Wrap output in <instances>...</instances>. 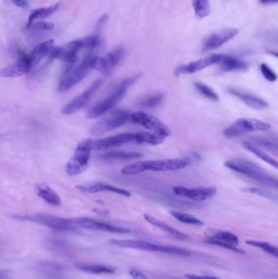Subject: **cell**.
Returning <instances> with one entry per match:
<instances>
[{"mask_svg": "<svg viewBox=\"0 0 278 279\" xmlns=\"http://www.w3.org/2000/svg\"><path fill=\"white\" fill-rule=\"evenodd\" d=\"M168 135L161 132H127L118 134L101 140H91L92 151H102L107 149L119 147L127 143H139V144H161Z\"/></svg>", "mask_w": 278, "mask_h": 279, "instance_id": "obj_1", "label": "cell"}, {"mask_svg": "<svg viewBox=\"0 0 278 279\" xmlns=\"http://www.w3.org/2000/svg\"><path fill=\"white\" fill-rule=\"evenodd\" d=\"M100 58L95 54H87L78 64L69 65L59 84V92H66L84 80L91 71L97 69Z\"/></svg>", "mask_w": 278, "mask_h": 279, "instance_id": "obj_2", "label": "cell"}, {"mask_svg": "<svg viewBox=\"0 0 278 279\" xmlns=\"http://www.w3.org/2000/svg\"><path fill=\"white\" fill-rule=\"evenodd\" d=\"M224 167L233 172L247 176L261 185L278 188V179L267 174L256 163L244 159H232L224 163Z\"/></svg>", "mask_w": 278, "mask_h": 279, "instance_id": "obj_3", "label": "cell"}, {"mask_svg": "<svg viewBox=\"0 0 278 279\" xmlns=\"http://www.w3.org/2000/svg\"><path fill=\"white\" fill-rule=\"evenodd\" d=\"M189 163L186 159H162L151 161H140L132 163L122 169V174L136 175L146 171L153 172H174L187 168Z\"/></svg>", "mask_w": 278, "mask_h": 279, "instance_id": "obj_4", "label": "cell"}, {"mask_svg": "<svg viewBox=\"0 0 278 279\" xmlns=\"http://www.w3.org/2000/svg\"><path fill=\"white\" fill-rule=\"evenodd\" d=\"M140 76V74H136L135 76H130L123 80L112 93H110L108 97L99 101L91 108L88 113V118H96L102 116L112 110L125 97L130 87H132L136 82L138 81Z\"/></svg>", "mask_w": 278, "mask_h": 279, "instance_id": "obj_5", "label": "cell"}, {"mask_svg": "<svg viewBox=\"0 0 278 279\" xmlns=\"http://www.w3.org/2000/svg\"><path fill=\"white\" fill-rule=\"evenodd\" d=\"M110 244L115 246V247H122V248L154 251V252L174 255V256H189L191 255L190 251L180 248V247L155 244V243L147 242V241L133 240V239H111L110 240Z\"/></svg>", "mask_w": 278, "mask_h": 279, "instance_id": "obj_6", "label": "cell"}, {"mask_svg": "<svg viewBox=\"0 0 278 279\" xmlns=\"http://www.w3.org/2000/svg\"><path fill=\"white\" fill-rule=\"evenodd\" d=\"M91 140H83L76 146L71 159L65 167V171L69 176H75L84 172L88 167L89 159L91 156Z\"/></svg>", "mask_w": 278, "mask_h": 279, "instance_id": "obj_7", "label": "cell"}, {"mask_svg": "<svg viewBox=\"0 0 278 279\" xmlns=\"http://www.w3.org/2000/svg\"><path fill=\"white\" fill-rule=\"evenodd\" d=\"M271 129L268 122L256 118H242L237 119L224 130V135L227 138L239 137L241 135L254 131H267Z\"/></svg>", "mask_w": 278, "mask_h": 279, "instance_id": "obj_8", "label": "cell"}, {"mask_svg": "<svg viewBox=\"0 0 278 279\" xmlns=\"http://www.w3.org/2000/svg\"><path fill=\"white\" fill-rule=\"evenodd\" d=\"M131 112L124 110L112 111L106 118L97 122L91 129V134L100 135L122 127L132 119Z\"/></svg>", "mask_w": 278, "mask_h": 279, "instance_id": "obj_9", "label": "cell"}, {"mask_svg": "<svg viewBox=\"0 0 278 279\" xmlns=\"http://www.w3.org/2000/svg\"><path fill=\"white\" fill-rule=\"evenodd\" d=\"M73 230L84 229L93 231H103V232L114 233V234H126L131 233V230L127 228L119 227L110 224L104 223L101 221L86 218V217H76L70 218Z\"/></svg>", "mask_w": 278, "mask_h": 279, "instance_id": "obj_10", "label": "cell"}, {"mask_svg": "<svg viewBox=\"0 0 278 279\" xmlns=\"http://www.w3.org/2000/svg\"><path fill=\"white\" fill-rule=\"evenodd\" d=\"M103 80H97L93 82L91 86L88 87L83 93L74 97L73 100L69 101V103L65 105L61 110V113L65 115L75 114L76 112L82 110L87 104L90 102V100L92 98L93 96L97 93V91L101 88Z\"/></svg>", "mask_w": 278, "mask_h": 279, "instance_id": "obj_11", "label": "cell"}, {"mask_svg": "<svg viewBox=\"0 0 278 279\" xmlns=\"http://www.w3.org/2000/svg\"><path fill=\"white\" fill-rule=\"evenodd\" d=\"M224 56V54H210L203 58L177 66L174 69V74L175 76H179L180 75H191V74L196 73L198 71L205 69L212 64H220Z\"/></svg>", "mask_w": 278, "mask_h": 279, "instance_id": "obj_12", "label": "cell"}, {"mask_svg": "<svg viewBox=\"0 0 278 279\" xmlns=\"http://www.w3.org/2000/svg\"><path fill=\"white\" fill-rule=\"evenodd\" d=\"M175 194L182 198L203 202L214 198L217 193V189L215 187H197V188H187L183 186H175L173 188Z\"/></svg>", "mask_w": 278, "mask_h": 279, "instance_id": "obj_13", "label": "cell"}, {"mask_svg": "<svg viewBox=\"0 0 278 279\" xmlns=\"http://www.w3.org/2000/svg\"><path fill=\"white\" fill-rule=\"evenodd\" d=\"M132 122L136 124L141 125L145 128L150 130L153 132H161L170 135V130L166 125L164 124L159 118L153 116L151 114L143 111H137L132 114Z\"/></svg>", "mask_w": 278, "mask_h": 279, "instance_id": "obj_14", "label": "cell"}, {"mask_svg": "<svg viewBox=\"0 0 278 279\" xmlns=\"http://www.w3.org/2000/svg\"><path fill=\"white\" fill-rule=\"evenodd\" d=\"M237 34L238 30L235 28L224 29L219 32L214 33L203 43V52H211L220 48L229 41L232 40Z\"/></svg>", "mask_w": 278, "mask_h": 279, "instance_id": "obj_15", "label": "cell"}, {"mask_svg": "<svg viewBox=\"0 0 278 279\" xmlns=\"http://www.w3.org/2000/svg\"><path fill=\"white\" fill-rule=\"evenodd\" d=\"M26 219L43 224L44 226L53 228L55 230H63V231L73 230L70 218L65 219L62 217L48 215V214H35V215L27 216L26 217Z\"/></svg>", "mask_w": 278, "mask_h": 279, "instance_id": "obj_16", "label": "cell"}, {"mask_svg": "<svg viewBox=\"0 0 278 279\" xmlns=\"http://www.w3.org/2000/svg\"><path fill=\"white\" fill-rule=\"evenodd\" d=\"M125 56V50L119 47L106 54V56L100 58L97 64V69L106 76L112 73L117 65L120 63Z\"/></svg>", "mask_w": 278, "mask_h": 279, "instance_id": "obj_17", "label": "cell"}, {"mask_svg": "<svg viewBox=\"0 0 278 279\" xmlns=\"http://www.w3.org/2000/svg\"><path fill=\"white\" fill-rule=\"evenodd\" d=\"M32 69L28 55L22 53L17 60L1 71V76L5 78H18L25 76Z\"/></svg>", "mask_w": 278, "mask_h": 279, "instance_id": "obj_18", "label": "cell"}, {"mask_svg": "<svg viewBox=\"0 0 278 279\" xmlns=\"http://www.w3.org/2000/svg\"><path fill=\"white\" fill-rule=\"evenodd\" d=\"M76 189L82 193H97L105 191L116 193V194L125 196V197L131 196V193L127 189H121V188H118L114 185L102 182H94L91 183V184H86V185H77Z\"/></svg>", "mask_w": 278, "mask_h": 279, "instance_id": "obj_19", "label": "cell"}, {"mask_svg": "<svg viewBox=\"0 0 278 279\" xmlns=\"http://www.w3.org/2000/svg\"><path fill=\"white\" fill-rule=\"evenodd\" d=\"M55 42L52 39L43 41L42 43L37 44L31 53L29 54L28 57L31 68H35L36 65L41 62L43 59L49 56L52 50L54 49Z\"/></svg>", "mask_w": 278, "mask_h": 279, "instance_id": "obj_20", "label": "cell"}, {"mask_svg": "<svg viewBox=\"0 0 278 279\" xmlns=\"http://www.w3.org/2000/svg\"><path fill=\"white\" fill-rule=\"evenodd\" d=\"M229 92L230 94L237 97V99H239L245 105H247L248 107L254 109V110H264L269 108V104L260 97L242 93L241 91L237 90L234 88H230Z\"/></svg>", "mask_w": 278, "mask_h": 279, "instance_id": "obj_21", "label": "cell"}, {"mask_svg": "<svg viewBox=\"0 0 278 279\" xmlns=\"http://www.w3.org/2000/svg\"><path fill=\"white\" fill-rule=\"evenodd\" d=\"M144 218L148 223L150 224L154 227L159 229L163 232L168 234L170 236L173 237L174 239H178L180 241H186L189 239V236L184 233L180 232L179 230H175L174 228L169 226L167 224L164 223L163 221H160V220L157 219L153 216L149 215V214H145L144 215Z\"/></svg>", "mask_w": 278, "mask_h": 279, "instance_id": "obj_22", "label": "cell"}, {"mask_svg": "<svg viewBox=\"0 0 278 279\" xmlns=\"http://www.w3.org/2000/svg\"><path fill=\"white\" fill-rule=\"evenodd\" d=\"M205 236L207 240L219 241L237 247L239 244V239L237 235L229 231H223L216 229H208L206 230Z\"/></svg>", "mask_w": 278, "mask_h": 279, "instance_id": "obj_23", "label": "cell"}, {"mask_svg": "<svg viewBox=\"0 0 278 279\" xmlns=\"http://www.w3.org/2000/svg\"><path fill=\"white\" fill-rule=\"evenodd\" d=\"M35 193L39 198L52 206H60L61 204V197L58 193L46 184H38L35 188Z\"/></svg>", "mask_w": 278, "mask_h": 279, "instance_id": "obj_24", "label": "cell"}, {"mask_svg": "<svg viewBox=\"0 0 278 279\" xmlns=\"http://www.w3.org/2000/svg\"><path fill=\"white\" fill-rule=\"evenodd\" d=\"M250 142L260 149L261 151L278 156V143L276 139H269L261 135H255L250 138Z\"/></svg>", "mask_w": 278, "mask_h": 279, "instance_id": "obj_25", "label": "cell"}, {"mask_svg": "<svg viewBox=\"0 0 278 279\" xmlns=\"http://www.w3.org/2000/svg\"><path fill=\"white\" fill-rule=\"evenodd\" d=\"M219 64L220 65V69L224 72L244 71L248 69L247 63L241 59L228 55H224V58Z\"/></svg>", "mask_w": 278, "mask_h": 279, "instance_id": "obj_26", "label": "cell"}, {"mask_svg": "<svg viewBox=\"0 0 278 279\" xmlns=\"http://www.w3.org/2000/svg\"><path fill=\"white\" fill-rule=\"evenodd\" d=\"M60 6H61V3H57L56 5H52L48 8L35 9L29 17L27 27L29 28L34 22H37V21H42L43 19L49 18L50 16L54 14L60 9Z\"/></svg>", "mask_w": 278, "mask_h": 279, "instance_id": "obj_27", "label": "cell"}, {"mask_svg": "<svg viewBox=\"0 0 278 279\" xmlns=\"http://www.w3.org/2000/svg\"><path fill=\"white\" fill-rule=\"evenodd\" d=\"M143 157L141 153L131 152V151H111L103 155H100V159L108 161H117V160H131V159H140Z\"/></svg>", "mask_w": 278, "mask_h": 279, "instance_id": "obj_28", "label": "cell"}, {"mask_svg": "<svg viewBox=\"0 0 278 279\" xmlns=\"http://www.w3.org/2000/svg\"><path fill=\"white\" fill-rule=\"evenodd\" d=\"M242 146H244V148H246L247 151L252 153L253 155H255L256 157L259 158L263 162H265L267 164L272 166V168L278 170V161L272 159L270 155H267V153L261 151L260 149L253 145L251 142H249V141H245V142H242Z\"/></svg>", "mask_w": 278, "mask_h": 279, "instance_id": "obj_29", "label": "cell"}, {"mask_svg": "<svg viewBox=\"0 0 278 279\" xmlns=\"http://www.w3.org/2000/svg\"><path fill=\"white\" fill-rule=\"evenodd\" d=\"M78 268L80 270L86 272V273H92V274H103V273H114L115 272V268L108 265L97 264H79Z\"/></svg>", "mask_w": 278, "mask_h": 279, "instance_id": "obj_30", "label": "cell"}, {"mask_svg": "<svg viewBox=\"0 0 278 279\" xmlns=\"http://www.w3.org/2000/svg\"><path fill=\"white\" fill-rule=\"evenodd\" d=\"M192 5L197 18L203 19L210 15L211 13L210 0H193Z\"/></svg>", "mask_w": 278, "mask_h": 279, "instance_id": "obj_31", "label": "cell"}, {"mask_svg": "<svg viewBox=\"0 0 278 279\" xmlns=\"http://www.w3.org/2000/svg\"><path fill=\"white\" fill-rule=\"evenodd\" d=\"M170 215L172 216L175 220L181 222L186 225H190V226H203V221H201L196 217L189 214V213H181V212H177V211H171Z\"/></svg>", "mask_w": 278, "mask_h": 279, "instance_id": "obj_32", "label": "cell"}, {"mask_svg": "<svg viewBox=\"0 0 278 279\" xmlns=\"http://www.w3.org/2000/svg\"><path fill=\"white\" fill-rule=\"evenodd\" d=\"M242 192L246 193H251L254 195L260 196L263 198H267L271 200L272 202L278 203V194L277 193L270 192L266 189H261L259 187H246L242 189Z\"/></svg>", "mask_w": 278, "mask_h": 279, "instance_id": "obj_33", "label": "cell"}, {"mask_svg": "<svg viewBox=\"0 0 278 279\" xmlns=\"http://www.w3.org/2000/svg\"><path fill=\"white\" fill-rule=\"evenodd\" d=\"M194 87L202 96L206 97L207 99L211 100L212 101H218L220 100V97H219V95L217 94L216 91L207 84L200 83V82H197L194 84Z\"/></svg>", "mask_w": 278, "mask_h": 279, "instance_id": "obj_34", "label": "cell"}, {"mask_svg": "<svg viewBox=\"0 0 278 279\" xmlns=\"http://www.w3.org/2000/svg\"><path fill=\"white\" fill-rule=\"evenodd\" d=\"M246 244L257 247L262 251H265L267 254H269L274 257L278 258V247L266 242L256 240H247L246 242Z\"/></svg>", "mask_w": 278, "mask_h": 279, "instance_id": "obj_35", "label": "cell"}, {"mask_svg": "<svg viewBox=\"0 0 278 279\" xmlns=\"http://www.w3.org/2000/svg\"><path fill=\"white\" fill-rule=\"evenodd\" d=\"M164 96L162 93H157V94L151 95L149 97H145L144 99L139 102V105L140 107L149 109V108H154L163 101Z\"/></svg>", "mask_w": 278, "mask_h": 279, "instance_id": "obj_36", "label": "cell"}, {"mask_svg": "<svg viewBox=\"0 0 278 279\" xmlns=\"http://www.w3.org/2000/svg\"><path fill=\"white\" fill-rule=\"evenodd\" d=\"M54 24L44 21H37L31 25L29 29L35 31H50L54 29Z\"/></svg>", "mask_w": 278, "mask_h": 279, "instance_id": "obj_37", "label": "cell"}, {"mask_svg": "<svg viewBox=\"0 0 278 279\" xmlns=\"http://www.w3.org/2000/svg\"><path fill=\"white\" fill-rule=\"evenodd\" d=\"M260 71L264 79L267 81L273 83L277 80V75L265 63H262L260 64Z\"/></svg>", "mask_w": 278, "mask_h": 279, "instance_id": "obj_38", "label": "cell"}, {"mask_svg": "<svg viewBox=\"0 0 278 279\" xmlns=\"http://www.w3.org/2000/svg\"><path fill=\"white\" fill-rule=\"evenodd\" d=\"M206 242H207V243H209V244L216 245V246H219V247H223V248L229 250V251H234V252H237V253L246 254L245 251L239 249L238 247H235V246H233V245L222 243V242H219V241L207 240Z\"/></svg>", "mask_w": 278, "mask_h": 279, "instance_id": "obj_39", "label": "cell"}, {"mask_svg": "<svg viewBox=\"0 0 278 279\" xmlns=\"http://www.w3.org/2000/svg\"><path fill=\"white\" fill-rule=\"evenodd\" d=\"M184 159H186V161L189 163V165H194V164H198L200 163L202 160V156L199 155V153L197 152H190L188 154Z\"/></svg>", "mask_w": 278, "mask_h": 279, "instance_id": "obj_40", "label": "cell"}, {"mask_svg": "<svg viewBox=\"0 0 278 279\" xmlns=\"http://www.w3.org/2000/svg\"><path fill=\"white\" fill-rule=\"evenodd\" d=\"M107 21H108V16L107 15H103L98 19L97 25H96V30H97V32H100L104 28V26H106Z\"/></svg>", "mask_w": 278, "mask_h": 279, "instance_id": "obj_41", "label": "cell"}, {"mask_svg": "<svg viewBox=\"0 0 278 279\" xmlns=\"http://www.w3.org/2000/svg\"><path fill=\"white\" fill-rule=\"evenodd\" d=\"M130 275L132 276L133 279H149L145 273H142L141 271L137 270V269H132L130 270Z\"/></svg>", "mask_w": 278, "mask_h": 279, "instance_id": "obj_42", "label": "cell"}, {"mask_svg": "<svg viewBox=\"0 0 278 279\" xmlns=\"http://www.w3.org/2000/svg\"><path fill=\"white\" fill-rule=\"evenodd\" d=\"M186 277L189 279H220L212 276H200L196 274H186Z\"/></svg>", "mask_w": 278, "mask_h": 279, "instance_id": "obj_43", "label": "cell"}, {"mask_svg": "<svg viewBox=\"0 0 278 279\" xmlns=\"http://www.w3.org/2000/svg\"><path fill=\"white\" fill-rule=\"evenodd\" d=\"M13 3L16 6L23 8V9L29 6V2L27 0H13Z\"/></svg>", "mask_w": 278, "mask_h": 279, "instance_id": "obj_44", "label": "cell"}, {"mask_svg": "<svg viewBox=\"0 0 278 279\" xmlns=\"http://www.w3.org/2000/svg\"><path fill=\"white\" fill-rule=\"evenodd\" d=\"M259 2L262 5H272V4L278 3V0H259Z\"/></svg>", "mask_w": 278, "mask_h": 279, "instance_id": "obj_45", "label": "cell"}, {"mask_svg": "<svg viewBox=\"0 0 278 279\" xmlns=\"http://www.w3.org/2000/svg\"><path fill=\"white\" fill-rule=\"evenodd\" d=\"M267 53L270 54V55H272V56H275L276 58L278 59V52H276V51H267Z\"/></svg>", "mask_w": 278, "mask_h": 279, "instance_id": "obj_46", "label": "cell"}, {"mask_svg": "<svg viewBox=\"0 0 278 279\" xmlns=\"http://www.w3.org/2000/svg\"><path fill=\"white\" fill-rule=\"evenodd\" d=\"M272 279H278V274L273 275V276H272Z\"/></svg>", "mask_w": 278, "mask_h": 279, "instance_id": "obj_47", "label": "cell"}, {"mask_svg": "<svg viewBox=\"0 0 278 279\" xmlns=\"http://www.w3.org/2000/svg\"><path fill=\"white\" fill-rule=\"evenodd\" d=\"M276 142H277V143H278V140H276Z\"/></svg>", "mask_w": 278, "mask_h": 279, "instance_id": "obj_48", "label": "cell"}]
</instances>
